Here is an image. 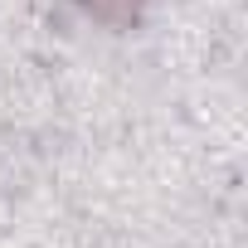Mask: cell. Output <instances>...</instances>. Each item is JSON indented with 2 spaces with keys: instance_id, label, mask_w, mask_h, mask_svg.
<instances>
[{
  "instance_id": "obj_1",
  "label": "cell",
  "mask_w": 248,
  "mask_h": 248,
  "mask_svg": "<svg viewBox=\"0 0 248 248\" xmlns=\"http://www.w3.org/2000/svg\"><path fill=\"white\" fill-rule=\"evenodd\" d=\"M88 10L97 20H107V25H127L137 15V0H88Z\"/></svg>"
}]
</instances>
